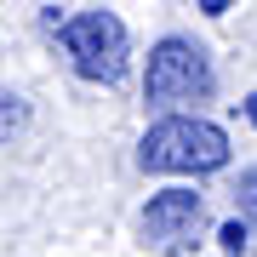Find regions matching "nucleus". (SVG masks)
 Instances as JSON below:
<instances>
[{"instance_id": "nucleus-1", "label": "nucleus", "mask_w": 257, "mask_h": 257, "mask_svg": "<svg viewBox=\"0 0 257 257\" xmlns=\"http://www.w3.org/2000/svg\"><path fill=\"white\" fill-rule=\"evenodd\" d=\"M138 160H143V172L206 177V172H223V166H229V132L200 120V114H166V120H155V126L143 132Z\"/></svg>"}, {"instance_id": "nucleus-2", "label": "nucleus", "mask_w": 257, "mask_h": 257, "mask_svg": "<svg viewBox=\"0 0 257 257\" xmlns=\"http://www.w3.org/2000/svg\"><path fill=\"white\" fill-rule=\"evenodd\" d=\"M57 29V46L69 52V63L80 80H97V86H114L120 74L132 63V40H126V23L114 18V12H74V18H52Z\"/></svg>"}, {"instance_id": "nucleus-3", "label": "nucleus", "mask_w": 257, "mask_h": 257, "mask_svg": "<svg viewBox=\"0 0 257 257\" xmlns=\"http://www.w3.org/2000/svg\"><path fill=\"white\" fill-rule=\"evenodd\" d=\"M143 97L155 109H177V103H206L211 97V63L206 52L183 35H166L149 52V74H143Z\"/></svg>"}, {"instance_id": "nucleus-4", "label": "nucleus", "mask_w": 257, "mask_h": 257, "mask_svg": "<svg viewBox=\"0 0 257 257\" xmlns=\"http://www.w3.org/2000/svg\"><path fill=\"white\" fill-rule=\"evenodd\" d=\"M200 217H206V206H200L194 189H160L143 206V240L160 246V251H183L200 234Z\"/></svg>"}, {"instance_id": "nucleus-5", "label": "nucleus", "mask_w": 257, "mask_h": 257, "mask_svg": "<svg viewBox=\"0 0 257 257\" xmlns=\"http://www.w3.org/2000/svg\"><path fill=\"white\" fill-rule=\"evenodd\" d=\"M234 194H240V211L257 223V172H246V177H240V189H234Z\"/></svg>"}, {"instance_id": "nucleus-6", "label": "nucleus", "mask_w": 257, "mask_h": 257, "mask_svg": "<svg viewBox=\"0 0 257 257\" xmlns=\"http://www.w3.org/2000/svg\"><path fill=\"white\" fill-rule=\"evenodd\" d=\"M246 246V223H223V251H240Z\"/></svg>"}, {"instance_id": "nucleus-7", "label": "nucleus", "mask_w": 257, "mask_h": 257, "mask_svg": "<svg viewBox=\"0 0 257 257\" xmlns=\"http://www.w3.org/2000/svg\"><path fill=\"white\" fill-rule=\"evenodd\" d=\"M12 126H23V109H18V97L6 92V132H12Z\"/></svg>"}]
</instances>
